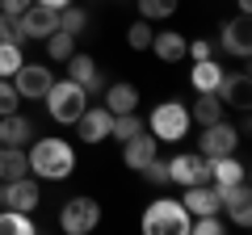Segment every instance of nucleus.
Segmentation results:
<instances>
[{
    "instance_id": "obj_12",
    "label": "nucleus",
    "mask_w": 252,
    "mask_h": 235,
    "mask_svg": "<svg viewBox=\"0 0 252 235\" xmlns=\"http://www.w3.org/2000/svg\"><path fill=\"white\" fill-rule=\"evenodd\" d=\"M76 126V139H84V143H105L109 139V126H114V114H109L105 105H84V114L72 122Z\"/></svg>"
},
{
    "instance_id": "obj_35",
    "label": "nucleus",
    "mask_w": 252,
    "mask_h": 235,
    "mask_svg": "<svg viewBox=\"0 0 252 235\" xmlns=\"http://www.w3.org/2000/svg\"><path fill=\"white\" fill-rule=\"evenodd\" d=\"M215 55V46L206 42V38H193V42H185V59H210Z\"/></svg>"
},
{
    "instance_id": "obj_28",
    "label": "nucleus",
    "mask_w": 252,
    "mask_h": 235,
    "mask_svg": "<svg viewBox=\"0 0 252 235\" xmlns=\"http://www.w3.org/2000/svg\"><path fill=\"white\" fill-rule=\"evenodd\" d=\"M59 29H63V34H76V38H80L84 29H89V13H84L80 4H63V9H59Z\"/></svg>"
},
{
    "instance_id": "obj_6",
    "label": "nucleus",
    "mask_w": 252,
    "mask_h": 235,
    "mask_svg": "<svg viewBox=\"0 0 252 235\" xmlns=\"http://www.w3.org/2000/svg\"><path fill=\"white\" fill-rule=\"evenodd\" d=\"M0 206L9 210H21V214H34L38 206H42V185H38V176H17V181H4V189H0Z\"/></svg>"
},
{
    "instance_id": "obj_8",
    "label": "nucleus",
    "mask_w": 252,
    "mask_h": 235,
    "mask_svg": "<svg viewBox=\"0 0 252 235\" xmlns=\"http://www.w3.org/2000/svg\"><path fill=\"white\" fill-rule=\"evenodd\" d=\"M235 147H240V130H235L231 122H227V118H219V122L202 126V139H198V155L215 160V155H231Z\"/></svg>"
},
{
    "instance_id": "obj_1",
    "label": "nucleus",
    "mask_w": 252,
    "mask_h": 235,
    "mask_svg": "<svg viewBox=\"0 0 252 235\" xmlns=\"http://www.w3.org/2000/svg\"><path fill=\"white\" fill-rule=\"evenodd\" d=\"M26 160L30 176H38V181H67L76 172V147L67 139H30Z\"/></svg>"
},
{
    "instance_id": "obj_38",
    "label": "nucleus",
    "mask_w": 252,
    "mask_h": 235,
    "mask_svg": "<svg viewBox=\"0 0 252 235\" xmlns=\"http://www.w3.org/2000/svg\"><path fill=\"white\" fill-rule=\"evenodd\" d=\"M235 9H240V13H252V0H235Z\"/></svg>"
},
{
    "instance_id": "obj_25",
    "label": "nucleus",
    "mask_w": 252,
    "mask_h": 235,
    "mask_svg": "<svg viewBox=\"0 0 252 235\" xmlns=\"http://www.w3.org/2000/svg\"><path fill=\"white\" fill-rule=\"evenodd\" d=\"M42 42H46V59H51V63H67V59L76 55V34L55 29V34H46Z\"/></svg>"
},
{
    "instance_id": "obj_32",
    "label": "nucleus",
    "mask_w": 252,
    "mask_h": 235,
    "mask_svg": "<svg viewBox=\"0 0 252 235\" xmlns=\"http://www.w3.org/2000/svg\"><path fill=\"white\" fill-rule=\"evenodd\" d=\"M17 109H21L17 88H13V80H4V76H0V118H4V114H17Z\"/></svg>"
},
{
    "instance_id": "obj_17",
    "label": "nucleus",
    "mask_w": 252,
    "mask_h": 235,
    "mask_svg": "<svg viewBox=\"0 0 252 235\" xmlns=\"http://www.w3.org/2000/svg\"><path fill=\"white\" fill-rule=\"evenodd\" d=\"M63 67H67V80H76L84 92H105V76H101V67L93 63V55H80V51H76Z\"/></svg>"
},
{
    "instance_id": "obj_26",
    "label": "nucleus",
    "mask_w": 252,
    "mask_h": 235,
    "mask_svg": "<svg viewBox=\"0 0 252 235\" xmlns=\"http://www.w3.org/2000/svg\"><path fill=\"white\" fill-rule=\"evenodd\" d=\"M38 227H34V218L30 214H21V210H0V235H34Z\"/></svg>"
},
{
    "instance_id": "obj_4",
    "label": "nucleus",
    "mask_w": 252,
    "mask_h": 235,
    "mask_svg": "<svg viewBox=\"0 0 252 235\" xmlns=\"http://www.w3.org/2000/svg\"><path fill=\"white\" fill-rule=\"evenodd\" d=\"M139 227H143L147 235H189V210L181 206V198H164L160 193V198L143 210Z\"/></svg>"
},
{
    "instance_id": "obj_10",
    "label": "nucleus",
    "mask_w": 252,
    "mask_h": 235,
    "mask_svg": "<svg viewBox=\"0 0 252 235\" xmlns=\"http://www.w3.org/2000/svg\"><path fill=\"white\" fill-rule=\"evenodd\" d=\"M21 26V42H42L46 34L59 29V9H46V4H30L26 13H17Z\"/></svg>"
},
{
    "instance_id": "obj_14",
    "label": "nucleus",
    "mask_w": 252,
    "mask_h": 235,
    "mask_svg": "<svg viewBox=\"0 0 252 235\" xmlns=\"http://www.w3.org/2000/svg\"><path fill=\"white\" fill-rule=\"evenodd\" d=\"M156 155H160V139L147 135V130H139V135H130V139L122 143V164H126L130 172H143Z\"/></svg>"
},
{
    "instance_id": "obj_34",
    "label": "nucleus",
    "mask_w": 252,
    "mask_h": 235,
    "mask_svg": "<svg viewBox=\"0 0 252 235\" xmlns=\"http://www.w3.org/2000/svg\"><path fill=\"white\" fill-rule=\"evenodd\" d=\"M0 42H21V26L13 13H0Z\"/></svg>"
},
{
    "instance_id": "obj_37",
    "label": "nucleus",
    "mask_w": 252,
    "mask_h": 235,
    "mask_svg": "<svg viewBox=\"0 0 252 235\" xmlns=\"http://www.w3.org/2000/svg\"><path fill=\"white\" fill-rule=\"evenodd\" d=\"M34 4H46V9H63V4H72V0H34Z\"/></svg>"
},
{
    "instance_id": "obj_23",
    "label": "nucleus",
    "mask_w": 252,
    "mask_h": 235,
    "mask_svg": "<svg viewBox=\"0 0 252 235\" xmlns=\"http://www.w3.org/2000/svg\"><path fill=\"white\" fill-rule=\"evenodd\" d=\"M219 80H223V67H219V59L210 55V59H193V72H189V84H193V92H215Z\"/></svg>"
},
{
    "instance_id": "obj_36",
    "label": "nucleus",
    "mask_w": 252,
    "mask_h": 235,
    "mask_svg": "<svg viewBox=\"0 0 252 235\" xmlns=\"http://www.w3.org/2000/svg\"><path fill=\"white\" fill-rule=\"evenodd\" d=\"M30 4H34V0H0V13H13V17H17V13H26Z\"/></svg>"
},
{
    "instance_id": "obj_20",
    "label": "nucleus",
    "mask_w": 252,
    "mask_h": 235,
    "mask_svg": "<svg viewBox=\"0 0 252 235\" xmlns=\"http://www.w3.org/2000/svg\"><path fill=\"white\" fill-rule=\"evenodd\" d=\"M30 139H34V126H30V118L21 114V109L0 118V143L4 147H26Z\"/></svg>"
},
{
    "instance_id": "obj_29",
    "label": "nucleus",
    "mask_w": 252,
    "mask_h": 235,
    "mask_svg": "<svg viewBox=\"0 0 252 235\" xmlns=\"http://www.w3.org/2000/svg\"><path fill=\"white\" fill-rule=\"evenodd\" d=\"M177 4H181V0H139V17L156 26V21H168V17H172Z\"/></svg>"
},
{
    "instance_id": "obj_3",
    "label": "nucleus",
    "mask_w": 252,
    "mask_h": 235,
    "mask_svg": "<svg viewBox=\"0 0 252 235\" xmlns=\"http://www.w3.org/2000/svg\"><path fill=\"white\" fill-rule=\"evenodd\" d=\"M42 101H46V118L51 122H59V126H72L76 118L84 114V105H89V92L80 88L76 80H51V88L42 92Z\"/></svg>"
},
{
    "instance_id": "obj_33",
    "label": "nucleus",
    "mask_w": 252,
    "mask_h": 235,
    "mask_svg": "<svg viewBox=\"0 0 252 235\" xmlns=\"http://www.w3.org/2000/svg\"><path fill=\"white\" fill-rule=\"evenodd\" d=\"M143 181H147V185H160V189H164V185H172V181H168V160L156 155V160L143 168Z\"/></svg>"
},
{
    "instance_id": "obj_9",
    "label": "nucleus",
    "mask_w": 252,
    "mask_h": 235,
    "mask_svg": "<svg viewBox=\"0 0 252 235\" xmlns=\"http://www.w3.org/2000/svg\"><path fill=\"white\" fill-rule=\"evenodd\" d=\"M9 80H13V88H17L21 101H42V92L51 88V80H55V72L46 63H21Z\"/></svg>"
},
{
    "instance_id": "obj_13",
    "label": "nucleus",
    "mask_w": 252,
    "mask_h": 235,
    "mask_svg": "<svg viewBox=\"0 0 252 235\" xmlns=\"http://www.w3.org/2000/svg\"><path fill=\"white\" fill-rule=\"evenodd\" d=\"M215 97L223 101L227 109H240V114H248V105H252V76H248V72H231V76L223 72V80H219Z\"/></svg>"
},
{
    "instance_id": "obj_18",
    "label": "nucleus",
    "mask_w": 252,
    "mask_h": 235,
    "mask_svg": "<svg viewBox=\"0 0 252 235\" xmlns=\"http://www.w3.org/2000/svg\"><path fill=\"white\" fill-rule=\"evenodd\" d=\"M185 42H189V38L177 34V29H156L147 51H152L160 63H181V59H185Z\"/></svg>"
},
{
    "instance_id": "obj_27",
    "label": "nucleus",
    "mask_w": 252,
    "mask_h": 235,
    "mask_svg": "<svg viewBox=\"0 0 252 235\" xmlns=\"http://www.w3.org/2000/svg\"><path fill=\"white\" fill-rule=\"evenodd\" d=\"M143 126V118H139V109H130V114H114V126H109V139H118V143H126L130 135H139Z\"/></svg>"
},
{
    "instance_id": "obj_15",
    "label": "nucleus",
    "mask_w": 252,
    "mask_h": 235,
    "mask_svg": "<svg viewBox=\"0 0 252 235\" xmlns=\"http://www.w3.org/2000/svg\"><path fill=\"white\" fill-rule=\"evenodd\" d=\"M219 198H223V210L231 214L235 227L252 223V189H248V181H235V185H227V189H219Z\"/></svg>"
},
{
    "instance_id": "obj_19",
    "label": "nucleus",
    "mask_w": 252,
    "mask_h": 235,
    "mask_svg": "<svg viewBox=\"0 0 252 235\" xmlns=\"http://www.w3.org/2000/svg\"><path fill=\"white\" fill-rule=\"evenodd\" d=\"M235 181H248L244 160H235V151L231 155H215V160H210V185L227 189V185H235Z\"/></svg>"
},
{
    "instance_id": "obj_31",
    "label": "nucleus",
    "mask_w": 252,
    "mask_h": 235,
    "mask_svg": "<svg viewBox=\"0 0 252 235\" xmlns=\"http://www.w3.org/2000/svg\"><path fill=\"white\" fill-rule=\"evenodd\" d=\"M152 34H156V26H152V21H143V17H139L135 26L126 29V42L135 46V51H147V46H152Z\"/></svg>"
},
{
    "instance_id": "obj_22",
    "label": "nucleus",
    "mask_w": 252,
    "mask_h": 235,
    "mask_svg": "<svg viewBox=\"0 0 252 235\" xmlns=\"http://www.w3.org/2000/svg\"><path fill=\"white\" fill-rule=\"evenodd\" d=\"M189 118H193V126H210V122L227 118V105L215 97V92H193V105H189Z\"/></svg>"
},
{
    "instance_id": "obj_24",
    "label": "nucleus",
    "mask_w": 252,
    "mask_h": 235,
    "mask_svg": "<svg viewBox=\"0 0 252 235\" xmlns=\"http://www.w3.org/2000/svg\"><path fill=\"white\" fill-rule=\"evenodd\" d=\"M30 172V160H26V147H4L0 143V181H17Z\"/></svg>"
},
{
    "instance_id": "obj_11",
    "label": "nucleus",
    "mask_w": 252,
    "mask_h": 235,
    "mask_svg": "<svg viewBox=\"0 0 252 235\" xmlns=\"http://www.w3.org/2000/svg\"><path fill=\"white\" fill-rule=\"evenodd\" d=\"M219 51H223V55H235V59H248V55H252L248 13H235L231 21H223V29H219Z\"/></svg>"
},
{
    "instance_id": "obj_30",
    "label": "nucleus",
    "mask_w": 252,
    "mask_h": 235,
    "mask_svg": "<svg viewBox=\"0 0 252 235\" xmlns=\"http://www.w3.org/2000/svg\"><path fill=\"white\" fill-rule=\"evenodd\" d=\"M26 63V55H21V42H0V76L9 80L17 67Z\"/></svg>"
},
{
    "instance_id": "obj_2",
    "label": "nucleus",
    "mask_w": 252,
    "mask_h": 235,
    "mask_svg": "<svg viewBox=\"0 0 252 235\" xmlns=\"http://www.w3.org/2000/svg\"><path fill=\"white\" fill-rule=\"evenodd\" d=\"M143 126H147V135H156V139H160V147H164V143L172 147V143H181V139L189 135L193 118H189V105H185V101H177V97H172V101L156 105L152 114L143 118Z\"/></svg>"
},
{
    "instance_id": "obj_16",
    "label": "nucleus",
    "mask_w": 252,
    "mask_h": 235,
    "mask_svg": "<svg viewBox=\"0 0 252 235\" xmlns=\"http://www.w3.org/2000/svg\"><path fill=\"white\" fill-rule=\"evenodd\" d=\"M181 206L189 210V218L198 214H223V198H219V185H189L185 198H181Z\"/></svg>"
},
{
    "instance_id": "obj_5",
    "label": "nucleus",
    "mask_w": 252,
    "mask_h": 235,
    "mask_svg": "<svg viewBox=\"0 0 252 235\" xmlns=\"http://www.w3.org/2000/svg\"><path fill=\"white\" fill-rule=\"evenodd\" d=\"M97 223H101V202L97 198H67L63 202V210H59V231H67V235H89V231H97Z\"/></svg>"
},
{
    "instance_id": "obj_21",
    "label": "nucleus",
    "mask_w": 252,
    "mask_h": 235,
    "mask_svg": "<svg viewBox=\"0 0 252 235\" xmlns=\"http://www.w3.org/2000/svg\"><path fill=\"white\" fill-rule=\"evenodd\" d=\"M101 105L109 109V114H130V109H139V88L135 84H126V80H118V84H105V92H101Z\"/></svg>"
},
{
    "instance_id": "obj_7",
    "label": "nucleus",
    "mask_w": 252,
    "mask_h": 235,
    "mask_svg": "<svg viewBox=\"0 0 252 235\" xmlns=\"http://www.w3.org/2000/svg\"><path fill=\"white\" fill-rule=\"evenodd\" d=\"M168 181L181 185V189H189V185H206L210 181V160L198 151H181L168 160Z\"/></svg>"
},
{
    "instance_id": "obj_39",
    "label": "nucleus",
    "mask_w": 252,
    "mask_h": 235,
    "mask_svg": "<svg viewBox=\"0 0 252 235\" xmlns=\"http://www.w3.org/2000/svg\"><path fill=\"white\" fill-rule=\"evenodd\" d=\"M0 189H4V181H0Z\"/></svg>"
}]
</instances>
